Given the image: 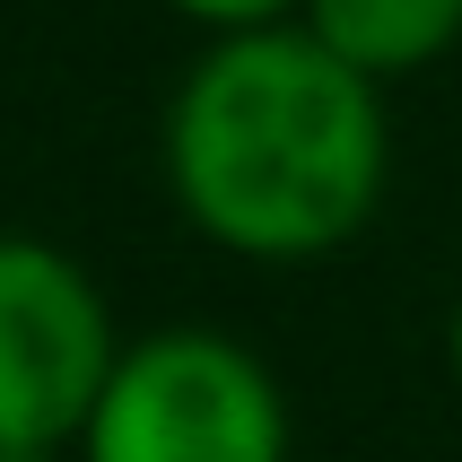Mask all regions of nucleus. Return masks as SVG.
Listing matches in <instances>:
<instances>
[{
    "label": "nucleus",
    "instance_id": "1",
    "mask_svg": "<svg viewBox=\"0 0 462 462\" xmlns=\"http://www.w3.org/2000/svg\"><path fill=\"white\" fill-rule=\"evenodd\" d=\"M166 192L236 262H323L375 227L393 192L384 79L340 61L306 18L236 26L166 97Z\"/></svg>",
    "mask_w": 462,
    "mask_h": 462
},
{
    "label": "nucleus",
    "instance_id": "2",
    "mask_svg": "<svg viewBox=\"0 0 462 462\" xmlns=\"http://www.w3.org/2000/svg\"><path fill=\"white\" fill-rule=\"evenodd\" d=\"M79 462H288V393L236 332L175 323L123 340L97 411L70 445Z\"/></svg>",
    "mask_w": 462,
    "mask_h": 462
},
{
    "label": "nucleus",
    "instance_id": "3",
    "mask_svg": "<svg viewBox=\"0 0 462 462\" xmlns=\"http://www.w3.org/2000/svg\"><path fill=\"white\" fill-rule=\"evenodd\" d=\"M114 358L123 332L88 262L0 227V445H79Z\"/></svg>",
    "mask_w": 462,
    "mask_h": 462
},
{
    "label": "nucleus",
    "instance_id": "4",
    "mask_svg": "<svg viewBox=\"0 0 462 462\" xmlns=\"http://www.w3.org/2000/svg\"><path fill=\"white\" fill-rule=\"evenodd\" d=\"M297 18L340 52L358 61L366 79H411V70H437L445 52L462 44V0H306Z\"/></svg>",
    "mask_w": 462,
    "mask_h": 462
},
{
    "label": "nucleus",
    "instance_id": "5",
    "mask_svg": "<svg viewBox=\"0 0 462 462\" xmlns=\"http://www.w3.org/2000/svg\"><path fill=\"white\" fill-rule=\"evenodd\" d=\"M183 26H201V35H236V26H280L297 18L306 0H166Z\"/></svg>",
    "mask_w": 462,
    "mask_h": 462
},
{
    "label": "nucleus",
    "instance_id": "6",
    "mask_svg": "<svg viewBox=\"0 0 462 462\" xmlns=\"http://www.w3.org/2000/svg\"><path fill=\"white\" fill-rule=\"evenodd\" d=\"M0 462H79L70 445H0Z\"/></svg>",
    "mask_w": 462,
    "mask_h": 462
},
{
    "label": "nucleus",
    "instance_id": "7",
    "mask_svg": "<svg viewBox=\"0 0 462 462\" xmlns=\"http://www.w3.org/2000/svg\"><path fill=\"white\" fill-rule=\"evenodd\" d=\"M445 366H454V393H462V297H454V314H445Z\"/></svg>",
    "mask_w": 462,
    "mask_h": 462
}]
</instances>
